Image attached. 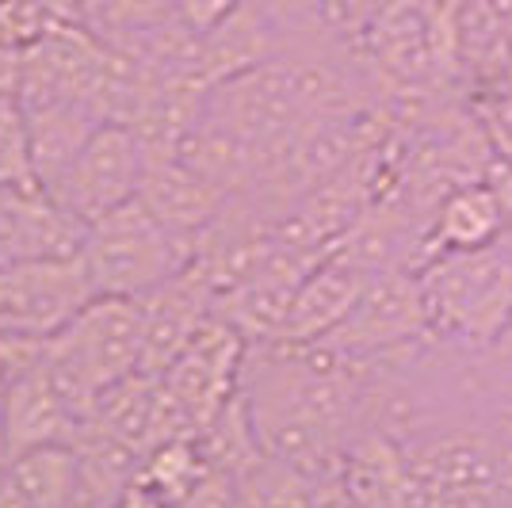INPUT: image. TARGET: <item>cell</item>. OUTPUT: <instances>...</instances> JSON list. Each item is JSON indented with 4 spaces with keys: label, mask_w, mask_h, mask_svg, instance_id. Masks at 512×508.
Here are the masks:
<instances>
[{
    "label": "cell",
    "mask_w": 512,
    "mask_h": 508,
    "mask_svg": "<svg viewBox=\"0 0 512 508\" xmlns=\"http://www.w3.org/2000/svg\"><path fill=\"white\" fill-rule=\"evenodd\" d=\"M249 344L214 314L192 344L161 371L165 394L176 405L188 436H203L241 394V371H245Z\"/></svg>",
    "instance_id": "5"
},
{
    "label": "cell",
    "mask_w": 512,
    "mask_h": 508,
    "mask_svg": "<svg viewBox=\"0 0 512 508\" xmlns=\"http://www.w3.org/2000/svg\"><path fill=\"white\" fill-rule=\"evenodd\" d=\"M142 352L146 325L138 298H92L46 337L50 363L96 402L119 382L142 375Z\"/></svg>",
    "instance_id": "3"
},
{
    "label": "cell",
    "mask_w": 512,
    "mask_h": 508,
    "mask_svg": "<svg viewBox=\"0 0 512 508\" xmlns=\"http://www.w3.org/2000/svg\"><path fill=\"white\" fill-rule=\"evenodd\" d=\"M81 447L77 444H46L23 451L8 463V478L35 508H65L81 486Z\"/></svg>",
    "instance_id": "14"
},
{
    "label": "cell",
    "mask_w": 512,
    "mask_h": 508,
    "mask_svg": "<svg viewBox=\"0 0 512 508\" xmlns=\"http://www.w3.org/2000/svg\"><path fill=\"white\" fill-rule=\"evenodd\" d=\"M150 161L153 153L138 130L123 127V123H104L92 130V138L77 149V157L46 191L88 226V222L104 218L107 211L138 199Z\"/></svg>",
    "instance_id": "4"
},
{
    "label": "cell",
    "mask_w": 512,
    "mask_h": 508,
    "mask_svg": "<svg viewBox=\"0 0 512 508\" xmlns=\"http://www.w3.org/2000/svg\"><path fill=\"white\" fill-rule=\"evenodd\" d=\"M509 214H512L509 203L486 180L455 184L436 203L432 218H428L421 264L436 253H478V249H493L501 241V233H505Z\"/></svg>",
    "instance_id": "11"
},
{
    "label": "cell",
    "mask_w": 512,
    "mask_h": 508,
    "mask_svg": "<svg viewBox=\"0 0 512 508\" xmlns=\"http://www.w3.org/2000/svg\"><path fill=\"white\" fill-rule=\"evenodd\" d=\"M0 413L12 459L46 444H77L96 421V409L50 367L46 340L43 352L0 386Z\"/></svg>",
    "instance_id": "7"
},
{
    "label": "cell",
    "mask_w": 512,
    "mask_h": 508,
    "mask_svg": "<svg viewBox=\"0 0 512 508\" xmlns=\"http://www.w3.org/2000/svg\"><path fill=\"white\" fill-rule=\"evenodd\" d=\"M8 463H12V455H8V440H4V413H0V478L8 474Z\"/></svg>",
    "instance_id": "19"
},
{
    "label": "cell",
    "mask_w": 512,
    "mask_h": 508,
    "mask_svg": "<svg viewBox=\"0 0 512 508\" xmlns=\"http://www.w3.org/2000/svg\"><path fill=\"white\" fill-rule=\"evenodd\" d=\"M432 333L490 344L512 321V260L497 245L478 253H436L417 268Z\"/></svg>",
    "instance_id": "2"
},
{
    "label": "cell",
    "mask_w": 512,
    "mask_h": 508,
    "mask_svg": "<svg viewBox=\"0 0 512 508\" xmlns=\"http://www.w3.org/2000/svg\"><path fill=\"white\" fill-rule=\"evenodd\" d=\"M85 230L39 180L0 184V268L77 256Z\"/></svg>",
    "instance_id": "9"
},
{
    "label": "cell",
    "mask_w": 512,
    "mask_h": 508,
    "mask_svg": "<svg viewBox=\"0 0 512 508\" xmlns=\"http://www.w3.org/2000/svg\"><path fill=\"white\" fill-rule=\"evenodd\" d=\"M123 508H169V505H165V501H161V497H157L153 489H146L142 482H138V486H134V489L127 493V501H123Z\"/></svg>",
    "instance_id": "17"
},
{
    "label": "cell",
    "mask_w": 512,
    "mask_h": 508,
    "mask_svg": "<svg viewBox=\"0 0 512 508\" xmlns=\"http://www.w3.org/2000/svg\"><path fill=\"white\" fill-rule=\"evenodd\" d=\"M192 256L188 237L169 230L142 199H130L88 222L77 260L96 298H146L184 276Z\"/></svg>",
    "instance_id": "1"
},
{
    "label": "cell",
    "mask_w": 512,
    "mask_h": 508,
    "mask_svg": "<svg viewBox=\"0 0 512 508\" xmlns=\"http://www.w3.org/2000/svg\"><path fill=\"white\" fill-rule=\"evenodd\" d=\"M363 283H367V276L356 264H348L344 256H321L291 298L279 344H318V340L333 337L341 329V321L352 314Z\"/></svg>",
    "instance_id": "10"
},
{
    "label": "cell",
    "mask_w": 512,
    "mask_h": 508,
    "mask_svg": "<svg viewBox=\"0 0 512 508\" xmlns=\"http://www.w3.org/2000/svg\"><path fill=\"white\" fill-rule=\"evenodd\" d=\"M81 27L104 46L130 54L161 27L176 23L172 0H77Z\"/></svg>",
    "instance_id": "13"
},
{
    "label": "cell",
    "mask_w": 512,
    "mask_h": 508,
    "mask_svg": "<svg viewBox=\"0 0 512 508\" xmlns=\"http://www.w3.org/2000/svg\"><path fill=\"white\" fill-rule=\"evenodd\" d=\"M0 508H35V505H31L20 489H16V482L4 474V478H0Z\"/></svg>",
    "instance_id": "18"
},
{
    "label": "cell",
    "mask_w": 512,
    "mask_h": 508,
    "mask_svg": "<svg viewBox=\"0 0 512 508\" xmlns=\"http://www.w3.org/2000/svg\"><path fill=\"white\" fill-rule=\"evenodd\" d=\"M92 298L96 295L77 256L0 268V325L27 337L46 340L58 333Z\"/></svg>",
    "instance_id": "8"
},
{
    "label": "cell",
    "mask_w": 512,
    "mask_h": 508,
    "mask_svg": "<svg viewBox=\"0 0 512 508\" xmlns=\"http://www.w3.org/2000/svg\"><path fill=\"white\" fill-rule=\"evenodd\" d=\"M241 4L245 0H172V12L192 35H207L218 23L230 20Z\"/></svg>",
    "instance_id": "16"
},
{
    "label": "cell",
    "mask_w": 512,
    "mask_h": 508,
    "mask_svg": "<svg viewBox=\"0 0 512 508\" xmlns=\"http://www.w3.org/2000/svg\"><path fill=\"white\" fill-rule=\"evenodd\" d=\"M138 199L150 207L169 230L180 237H188L195 245V237L211 226L214 218L222 214V207L230 203V195L211 184L203 172H195L192 165H184L180 157H153L146 184L138 191Z\"/></svg>",
    "instance_id": "12"
},
{
    "label": "cell",
    "mask_w": 512,
    "mask_h": 508,
    "mask_svg": "<svg viewBox=\"0 0 512 508\" xmlns=\"http://www.w3.org/2000/svg\"><path fill=\"white\" fill-rule=\"evenodd\" d=\"M35 180V157H31V134L23 115L20 96L0 100V184H31Z\"/></svg>",
    "instance_id": "15"
},
{
    "label": "cell",
    "mask_w": 512,
    "mask_h": 508,
    "mask_svg": "<svg viewBox=\"0 0 512 508\" xmlns=\"http://www.w3.org/2000/svg\"><path fill=\"white\" fill-rule=\"evenodd\" d=\"M432 333L421 295V279L413 268H390L379 276H367L352 314L341 321L333 337L318 340L341 352L344 360L367 363L402 352L406 344H417Z\"/></svg>",
    "instance_id": "6"
}]
</instances>
